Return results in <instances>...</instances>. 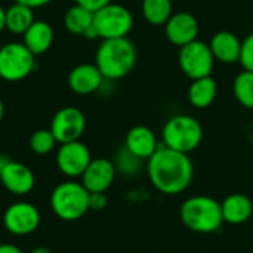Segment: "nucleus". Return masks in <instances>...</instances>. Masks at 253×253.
<instances>
[{
    "mask_svg": "<svg viewBox=\"0 0 253 253\" xmlns=\"http://www.w3.org/2000/svg\"><path fill=\"white\" fill-rule=\"evenodd\" d=\"M147 173L156 190L163 194H179L185 191L194 176L190 154L172 150L163 144L147 160Z\"/></svg>",
    "mask_w": 253,
    "mask_h": 253,
    "instance_id": "1",
    "label": "nucleus"
},
{
    "mask_svg": "<svg viewBox=\"0 0 253 253\" xmlns=\"http://www.w3.org/2000/svg\"><path fill=\"white\" fill-rule=\"evenodd\" d=\"M136 61L138 50L129 37L102 40L95 55V65L110 82L129 76L135 70Z\"/></svg>",
    "mask_w": 253,
    "mask_h": 253,
    "instance_id": "2",
    "label": "nucleus"
},
{
    "mask_svg": "<svg viewBox=\"0 0 253 253\" xmlns=\"http://www.w3.org/2000/svg\"><path fill=\"white\" fill-rule=\"evenodd\" d=\"M182 224L200 234L215 233L224 224L221 203L209 196H194L187 199L179 211Z\"/></svg>",
    "mask_w": 253,
    "mask_h": 253,
    "instance_id": "3",
    "label": "nucleus"
},
{
    "mask_svg": "<svg viewBox=\"0 0 253 253\" xmlns=\"http://www.w3.org/2000/svg\"><path fill=\"white\" fill-rule=\"evenodd\" d=\"M90 193L79 181L68 179L58 184L50 194V209L59 219L74 222L82 219L89 209Z\"/></svg>",
    "mask_w": 253,
    "mask_h": 253,
    "instance_id": "4",
    "label": "nucleus"
},
{
    "mask_svg": "<svg viewBox=\"0 0 253 253\" xmlns=\"http://www.w3.org/2000/svg\"><path fill=\"white\" fill-rule=\"evenodd\" d=\"M203 141V127L197 119L190 114H176L168 119L162 129V144L190 154Z\"/></svg>",
    "mask_w": 253,
    "mask_h": 253,
    "instance_id": "5",
    "label": "nucleus"
},
{
    "mask_svg": "<svg viewBox=\"0 0 253 253\" xmlns=\"http://www.w3.org/2000/svg\"><path fill=\"white\" fill-rule=\"evenodd\" d=\"M133 25V13L120 3L111 1L93 12V27L101 40L127 37Z\"/></svg>",
    "mask_w": 253,
    "mask_h": 253,
    "instance_id": "6",
    "label": "nucleus"
},
{
    "mask_svg": "<svg viewBox=\"0 0 253 253\" xmlns=\"http://www.w3.org/2000/svg\"><path fill=\"white\" fill-rule=\"evenodd\" d=\"M36 56L22 42H9L0 47V79L9 83L28 77L36 67Z\"/></svg>",
    "mask_w": 253,
    "mask_h": 253,
    "instance_id": "7",
    "label": "nucleus"
},
{
    "mask_svg": "<svg viewBox=\"0 0 253 253\" xmlns=\"http://www.w3.org/2000/svg\"><path fill=\"white\" fill-rule=\"evenodd\" d=\"M215 62L216 61L213 58L209 43L200 39H196L194 42L179 47L178 64L181 71L190 80L212 76Z\"/></svg>",
    "mask_w": 253,
    "mask_h": 253,
    "instance_id": "8",
    "label": "nucleus"
},
{
    "mask_svg": "<svg viewBox=\"0 0 253 253\" xmlns=\"http://www.w3.org/2000/svg\"><path fill=\"white\" fill-rule=\"evenodd\" d=\"M40 212L30 202H15L9 205L3 213L4 230L16 237L33 234L40 225Z\"/></svg>",
    "mask_w": 253,
    "mask_h": 253,
    "instance_id": "9",
    "label": "nucleus"
},
{
    "mask_svg": "<svg viewBox=\"0 0 253 253\" xmlns=\"http://www.w3.org/2000/svg\"><path fill=\"white\" fill-rule=\"evenodd\" d=\"M90 162H92L90 150L80 139L59 144L56 153V166L64 176L70 179L82 178Z\"/></svg>",
    "mask_w": 253,
    "mask_h": 253,
    "instance_id": "10",
    "label": "nucleus"
},
{
    "mask_svg": "<svg viewBox=\"0 0 253 253\" xmlns=\"http://www.w3.org/2000/svg\"><path fill=\"white\" fill-rule=\"evenodd\" d=\"M86 129V117L77 107H64L58 110L50 122V132L58 144L79 141Z\"/></svg>",
    "mask_w": 253,
    "mask_h": 253,
    "instance_id": "11",
    "label": "nucleus"
},
{
    "mask_svg": "<svg viewBox=\"0 0 253 253\" xmlns=\"http://www.w3.org/2000/svg\"><path fill=\"white\" fill-rule=\"evenodd\" d=\"M163 28L168 42L176 47H182L194 42L196 39H199L200 33V24L197 18L188 10L173 12Z\"/></svg>",
    "mask_w": 253,
    "mask_h": 253,
    "instance_id": "12",
    "label": "nucleus"
},
{
    "mask_svg": "<svg viewBox=\"0 0 253 253\" xmlns=\"http://www.w3.org/2000/svg\"><path fill=\"white\" fill-rule=\"evenodd\" d=\"M116 175L117 169L114 162L104 157L92 159L82 175V184L89 193H107L114 184Z\"/></svg>",
    "mask_w": 253,
    "mask_h": 253,
    "instance_id": "13",
    "label": "nucleus"
},
{
    "mask_svg": "<svg viewBox=\"0 0 253 253\" xmlns=\"http://www.w3.org/2000/svg\"><path fill=\"white\" fill-rule=\"evenodd\" d=\"M0 182L1 187L10 194L25 196L33 191L36 185V176L27 165L10 160L7 166L0 172Z\"/></svg>",
    "mask_w": 253,
    "mask_h": 253,
    "instance_id": "14",
    "label": "nucleus"
},
{
    "mask_svg": "<svg viewBox=\"0 0 253 253\" xmlns=\"http://www.w3.org/2000/svg\"><path fill=\"white\" fill-rule=\"evenodd\" d=\"M68 87L76 95H92L99 92L105 79L99 68L93 64H79L68 74Z\"/></svg>",
    "mask_w": 253,
    "mask_h": 253,
    "instance_id": "15",
    "label": "nucleus"
},
{
    "mask_svg": "<svg viewBox=\"0 0 253 253\" xmlns=\"http://www.w3.org/2000/svg\"><path fill=\"white\" fill-rule=\"evenodd\" d=\"M125 147L138 159L148 160L160 147L154 130L145 125H136L130 127L125 138Z\"/></svg>",
    "mask_w": 253,
    "mask_h": 253,
    "instance_id": "16",
    "label": "nucleus"
},
{
    "mask_svg": "<svg viewBox=\"0 0 253 253\" xmlns=\"http://www.w3.org/2000/svg\"><path fill=\"white\" fill-rule=\"evenodd\" d=\"M209 46L215 61L227 65L239 64L242 55V39L233 31L228 30L216 31L212 36Z\"/></svg>",
    "mask_w": 253,
    "mask_h": 253,
    "instance_id": "17",
    "label": "nucleus"
},
{
    "mask_svg": "<svg viewBox=\"0 0 253 253\" xmlns=\"http://www.w3.org/2000/svg\"><path fill=\"white\" fill-rule=\"evenodd\" d=\"M224 222L240 225L248 222L253 215V202L246 194H230L221 203Z\"/></svg>",
    "mask_w": 253,
    "mask_h": 253,
    "instance_id": "18",
    "label": "nucleus"
},
{
    "mask_svg": "<svg viewBox=\"0 0 253 253\" xmlns=\"http://www.w3.org/2000/svg\"><path fill=\"white\" fill-rule=\"evenodd\" d=\"M216 96H218V83L212 76L191 80L187 90V99L190 105L197 110L209 108L215 102Z\"/></svg>",
    "mask_w": 253,
    "mask_h": 253,
    "instance_id": "19",
    "label": "nucleus"
},
{
    "mask_svg": "<svg viewBox=\"0 0 253 253\" xmlns=\"http://www.w3.org/2000/svg\"><path fill=\"white\" fill-rule=\"evenodd\" d=\"M22 43L34 55H43L53 43V28L46 21H34L31 27L22 34Z\"/></svg>",
    "mask_w": 253,
    "mask_h": 253,
    "instance_id": "20",
    "label": "nucleus"
},
{
    "mask_svg": "<svg viewBox=\"0 0 253 253\" xmlns=\"http://www.w3.org/2000/svg\"><path fill=\"white\" fill-rule=\"evenodd\" d=\"M34 21V9L21 3H13L4 12V28L12 34L22 36Z\"/></svg>",
    "mask_w": 253,
    "mask_h": 253,
    "instance_id": "21",
    "label": "nucleus"
},
{
    "mask_svg": "<svg viewBox=\"0 0 253 253\" xmlns=\"http://www.w3.org/2000/svg\"><path fill=\"white\" fill-rule=\"evenodd\" d=\"M141 13L147 24L165 27L173 13V3L172 0H141Z\"/></svg>",
    "mask_w": 253,
    "mask_h": 253,
    "instance_id": "22",
    "label": "nucleus"
},
{
    "mask_svg": "<svg viewBox=\"0 0 253 253\" xmlns=\"http://www.w3.org/2000/svg\"><path fill=\"white\" fill-rule=\"evenodd\" d=\"M93 25V12L89 9L74 4L67 9L64 15V27L74 36H84L86 31Z\"/></svg>",
    "mask_w": 253,
    "mask_h": 253,
    "instance_id": "23",
    "label": "nucleus"
},
{
    "mask_svg": "<svg viewBox=\"0 0 253 253\" xmlns=\"http://www.w3.org/2000/svg\"><path fill=\"white\" fill-rule=\"evenodd\" d=\"M233 95L236 101L248 108L253 110V73L243 70L233 80Z\"/></svg>",
    "mask_w": 253,
    "mask_h": 253,
    "instance_id": "24",
    "label": "nucleus"
},
{
    "mask_svg": "<svg viewBox=\"0 0 253 253\" xmlns=\"http://www.w3.org/2000/svg\"><path fill=\"white\" fill-rule=\"evenodd\" d=\"M28 144H30V148L34 154L46 156L55 150L58 141L55 139L50 129H39L34 133H31Z\"/></svg>",
    "mask_w": 253,
    "mask_h": 253,
    "instance_id": "25",
    "label": "nucleus"
},
{
    "mask_svg": "<svg viewBox=\"0 0 253 253\" xmlns=\"http://www.w3.org/2000/svg\"><path fill=\"white\" fill-rule=\"evenodd\" d=\"M142 162L141 159H138L136 156H133L125 145L117 151L116 154V160H114V166L117 169V172L126 175V176H132L136 175L141 168H142Z\"/></svg>",
    "mask_w": 253,
    "mask_h": 253,
    "instance_id": "26",
    "label": "nucleus"
},
{
    "mask_svg": "<svg viewBox=\"0 0 253 253\" xmlns=\"http://www.w3.org/2000/svg\"><path fill=\"white\" fill-rule=\"evenodd\" d=\"M239 64L243 70L253 73V31L242 40V55Z\"/></svg>",
    "mask_w": 253,
    "mask_h": 253,
    "instance_id": "27",
    "label": "nucleus"
},
{
    "mask_svg": "<svg viewBox=\"0 0 253 253\" xmlns=\"http://www.w3.org/2000/svg\"><path fill=\"white\" fill-rule=\"evenodd\" d=\"M108 205V199L105 193H90L89 196V209L90 211H102Z\"/></svg>",
    "mask_w": 253,
    "mask_h": 253,
    "instance_id": "28",
    "label": "nucleus"
},
{
    "mask_svg": "<svg viewBox=\"0 0 253 253\" xmlns=\"http://www.w3.org/2000/svg\"><path fill=\"white\" fill-rule=\"evenodd\" d=\"M108 3H111V0H76V4L86 7L90 12H96Z\"/></svg>",
    "mask_w": 253,
    "mask_h": 253,
    "instance_id": "29",
    "label": "nucleus"
},
{
    "mask_svg": "<svg viewBox=\"0 0 253 253\" xmlns=\"http://www.w3.org/2000/svg\"><path fill=\"white\" fill-rule=\"evenodd\" d=\"M53 0H15V3H21L24 6H28L31 9H39L43 6H47L49 3H52Z\"/></svg>",
    "mask_w": 253,
    "mask_h": 253,
    "instance_id": "30",
    "label": "nucleus"
},
{
    "mask_svg": "<svg viewBox=\"0 0 253 253\" xmlns=\"http://www.w3.org/2000/svg\"><path fill=\"white\" fill-rule=\"evenodd\" d=\"M0 253H22V251L12 243H0Z\"/></svg>",
    "mask_w": 253,
    "mask_h": 253,
    "instance_id": "31",
    "label": "nucleus"
},
{
    "mask_svg": "<svg viewBox=\"0 0 253 253\" xmlns=\"http://www.w3.org/2000/svg\"><path fill=\"white\" fill-rule=\"evenodd\" d=\"M10 160H12V159H10V157H7L6 154H0V172L7 166V163H9Z\"/></svg>",
    "mask_w": 253,
    "mask_h": 253,
    "instance_id": "32",
    "label": "nucleus"
},
{
    "mask_svg": "<svg viewBox=\"0 0 253 253\" xmlns=\"http://www.w3.org/2000/svg\"><path fill=\"white\" fill-rule=\"evenodd\" d=\"M4 12H6V9H3V7L0 6V33H1L3 30H6V28H4Z\"/></svg>",
    "mask_w": 253,
    "mask_h": 253,
    "instance_id": "33",
    "label": "nucleus"
},
{
    "mask_svg": "<svg viewBox=\"0 0 253 253\" xmlns=\"http://www.w3.org/2000/svg\"><path fill=\"white\" fill-rule=\"evenodd\" d=\"M30 253H52L49 249H46V248H36V249H33Z\"/></svg>",
    "mask_w": 253,
    "mask_h": 253,
    "instance_id": "34",
    "label": "nucleus"
},
{
    "mask_svg": "<svg viewBox=\"0 0 253 253\" xmlns=\"http://www.w3.org/2000/svg\"><path fill=\"white\" fill-rule=\"evenodd\" d=\"M3 116H4V105H3V101L0 98V122L3 120Z\"/></svg>",
    "mask_w": 253,
    "mask_h": 253,
    "instance_id": "35",
    "label": "nucleus"
},
{
    "mask_svg": "<svg viewBox=\"0 0 253 253\" xmlns=\"http://www.w3.org/2000/svg\"><path fill=\"white\" fill-rule=\"evenodd\" d=\"M0 188H1V182H0Z\"/></svg>",
    "mask_w": 253,
    "mask_h": 253,
    "instance_id": "36",
    "label": "nucleus"
}]
</instances>
